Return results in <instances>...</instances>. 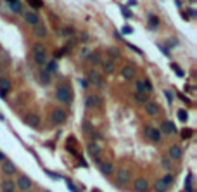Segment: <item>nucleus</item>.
I'll return each mask as SVG.
<instances>
[{
    "label": "nucleus",
    "mask_w": 197,
    "mask_h": 192,
    "mask_svg": "<svg viewBox=\"0 0 197 192\" xmlns=\"http://www.w3.org/2000/svg\"><path fill=\"white\" fill-rule=\"evenodd\" d=\"M33 59L38 66H43L47 62V54H45V45L43 43H35L33 45Z\"/></svg>",
    "instance_id": "f257e3e1"
},
{
    "label": "nucleus",
    "mask_w": 197,
    "mask_h": 192,
    "mask_svg": "<svg viewBox=\"0 0 197 192\" xmlns=\"http://www.w3.org/2000/svg\"><path fill=\"white\" fill-rule=\"evenodd\" d=\"M55 97L62 102V104H71V100H73V95H71V90L67 88V87H59L57 88V92H55Z\"/></svg>",
    "instance_id": "f03ea898"
},
{
    "label": "nucleus",
    "mask_w": 197,
    "mask_h": 192,
    "mask_svg": "<svg viewBox=\"0 0 197 192\" xmlns=\"http://www.w3.org/2000/svg\"><path fill=\"white\" fill-rule=\"evenodd\" d=\"M130 177H132V173H130L128 168H119V170L116 172V182H118L119 185L128 184V182H130Z\"/></svg>",
    "instance_id": "7ed1b4c3"
},
{
    "label": "nucleus",
    "mask_w": 197,
    "mask_h": 192,
    "mask_svg": "<svg viewBox=\"0 0 197 192\" xmlns=\"http://www.w3.org/2000/svg\"><path fill=\"white\" fill-rule=\"evenodd\" d=\"M14 184H16V185H17V187H19L22 192H28L31 187H33V182H31V180H29V177H26V175H19V178H17Z\"/></svg>",
    "instance_id": "20e7f679"
},
{
    "label": "nucleus",
    "mask_w": 197,
    "mask_h": 192,
    "mask_svg": "<svg viewBox=\"0 0 197 192\" xmlns=\"http://www.w3.org/2000/svg\"><path fill=\"white\" fill-rule=\"evenodd\" d=\"M66 111H62L61 107H57V109H54L52 111V116H50V120H52V123L54 125H62L64 121H66Z\"/></svg>",
    "instance_id": "39448f33"
},
{
    "label": "nucleus",
    "mask_w": 197,
    "mask_h": 192,
    "mask_svg": "<svg viewBox=\"0 0 197 192\" xmlns=\"http://www.w3.org/2000/svg\"><path fill=\"white\" fill-rule=\"evenodd\" d=\"M87 78H88V81L92 83V85H95L97 88H100L102 85H104V80H102V76L97 73V71H88V74H87Z\"/></svg>",
    "instance_id": "423d86ee"
},
{
    "label": "nucleus",
    "mask_w": 197,
    "mask_h": 192,
    "mask_svg": "<svg viewBox=\"0 0 197 192\" xmlns=\"http://www.w3.org/2000/svg\"><path fill=\"white\" fill-rule=\"evenodd\" d=\"M145 137L151 139L152 142H159L161 140V132L157 128H152V126H147L145 128Z\"/></svg>",
    "instance_id": "0eeeda50"
},
{
    "label": "nucleus",
    "mask_w": 197,
    "mask_h": 192,
    "mask_svg": "<svg viewBox=\"0 0 197 192\" xmlns=\"http://www.w3.org/2000/svg\"><path fill=\"white\" fill-rule=\"evenodd\" d=\"M133 189H135V192H147L149 182H147L145 178H137V180L133 182Z\"/></svg>",
    "instance_id": "6e6552de"
},
{
    "label": "nucleus",
    "mask_w": 197,
    "mask_h": 192,
    "mask_svg": "<svg viewBox=\"0 0 197 192\" xmlns=\"http://www.w3.org/2000/svg\"><path fill=\"white\" fill-rule=\"evenodd\" d=\"M144 107H145V113H147V114H151V116H156V114L159 113V106H157V102L147 100V102L144 104Z\"/></svg>",
    "instance_id": "1a4fd4ad"
},
{
    "label": "nucleus",
    "mask_w": 197,
    "mask_h": 192,
    "mask_svg": "<svg viewBox=\"0 0 197 192\" xmlns=\"http://www.w3.org/2000/svg\"><path fill=\"white\" fill-rule=\"evenodd\" d=\"M99 168H100V172L104 173V175H112L114 173V166H112V163H109V161H104V163H99Z\"/></svg>",
    "instance_id": "9d476101"
},
{
    "label": "nucleus",
    "mask_w": 197,
    "mask_h": 192,
    "mask_svg": "<svg viewBox=\"0 0 197 192\" xmlns=\"http://www.w3.org/2000/svg\"><path fill=\"white\" fill-rule=\"evenodd\" d=\"M121 74H123V78H125V80H132V78L135 76V68H133V66H130V64H126V66H123Z\"/></svg>",
    "instance_id": "9b49d317"
},
{
    "label": "nucleus",
    "mask_w": 197,
    "mask_h": 192,
    "mask_svg": "<svg viewBox=\"0 0 197 192\" xmlns=\"http://www.w3.org/2000/svg\"><path fill=\"white\" fill-rule=\"evenodd\" d=\"M99 104H100V99H99L97 95H88V97L85 99V106H87V107H90V109L97 107Z\"/></svg>",
    "instance_id": "f8f14e48"
},
{
    "label": "nucleus",
    "mask_w": 197,
    "mask_h": 192,
    "mask_svg": "<svg viewBox=\"0 0 197 192\" xmlns=\"http://www.w3.org/2000/svg\"><path fill=\"white\" fill-rule=\"evenodd\" d=\"M159 132H164V133H175V132H177V126H175L171 121H163Z\"/></svg>",
    "instance_id": "ddd939ff"
},
{
    "label": "nucleus",
    "mask_w": 197,
    "mask_h": 192,
    "mask_svg": "<svg viewBox=\"0 0 197 192\" xmlns=\"http://www.w3.org/2000/svg\"><path fill=\"white\" fill-rule=\"evenodd\" d=\"M2 170H3V173H5V175H14V173H16V166H14V163H12V161H9V159H5V161H3Z\"/></svg>",
    "instance_id": "4468645a"
},
{
    "label": "nucleus",
    "mask_w": 197,
    "mask_h": 192,
    "mask_svg": "<svg viewBox=\"0 0 197 192\" xmlns=\"http://www.w3.org/2000/svg\"><path fill=\"white\" fill-rule=\"evenodd\" d=\"M24 121H26L28 126H33V128H36V126L40 125V118H38L36 114H28V116L24 118Z\"/></svg>",
    "instance_id": "2eb2a0df"
},
{
    "label": "nucleus",
    "mask_w": 197,
    "mask_h": 192,
    "mask_svg": "<svg viewBox=\"0 0 197 192\" xmlns=\"http://www.w3.org/2000/svg\"><path fill=\"white\" fill-rule=\"evenodd\" d=\"M87 151L93 156V158H99V154H100V151H102V147L100 146H97L95 142H90L88 146H87Z\"/></svg>",
    "instance_id": "dca6fc26"
},
{
    "label": "nucleus",
    "mask_w": 197,
    "mask_h": 192,
    "mask_svg": "<svg viewBox=\"0 0 197 192\" xmlns=\"http://www.w3.org/2000/svg\"><path fill=\"white\" fill-rule=\"evenodd\" d=\"M24 21H26L28 24H31V26H36L40 19H38V16H36L35 12H26V14H24Z\"/></svg>",
    "instance_id": "f3484780"
},
{
    "label": "nucleus",
    "mask_w": 197,
    "mask_h": 192,
    "mask_svg": "<svg viewBox=\"0 0 197 192\" xmlns=\"http://www.w3.org/2000/svg\"><path fill=\"white\" fill-rule=\"evenodd\" d=\"M35 35H36L38 38H45V36L48 35V29H47V26L36 24V26H35Z\"/></svg>",
    "instance_id": "a211bd4d"
},
{
    "label": "nucleus",
    "mask_w": 197,
    "mask_h": 192,
    "mask_svg": "<svg viewBox=\"0 0 197 192\" xmlns=\"http://www.w3.org/2000/svg\"><path fill=\"white\" fill-rule=\"evenodd\" d=\"M100 64H102V69H104L106 73H112V71H114V61H112V59H104Z\"/></svg>",
    "instance_id": "6ab92c4d"
},
{
    "label": "nucleus",
    "mask_w": 197,
    "mask_h": 192,
    "mask_svg": "<svg viewBox=\"0 0 197 192\" xmlns=\"http://www.w3.org/2000/svg\"><path fill=\"white\" fill-rule=\"evenodd\" d=\"M170 158L171 159H180L182 158V149L178 146H171L170 147Z\"/></svg>",
    "instance_id": "aec40b11"
},
{
    "label": "nucleus",
    "mask_w": 197,
    "mask_h": 192,
    "mask_svg": "<svg viewBox=\"0 0 197 192\" xmlns=\"http://www.w3.org/2000/svg\"><path fill=\"white\" fill-rule=\"evenodd\" d=\"M88 62H92V64H100L102 62V55L99 54V52H92L90 55H88Z\"/></svg>",
    "instance_id": "412c9836"
},
{
    "label": "nucleus",
    "mask_w": 197,
    "mask_h": 192,
    "mask_svg": "<svg viewBox=\"0 0 197 192\" xmlns=\"http://www.w3.org/2000/svg\"><path fill=\"white\" fill-rule=\"evenodd\" d=\"M107 55H109V59L114 61V59H118V57L121 55V52H119L118 47H109V49H107Z\"/></svg>",
    "instance_id": "4be33fe9"
},
{
    "label": "nucleus",
    "mask_w": 197,
    "mask_h": 192,
    "mask_svg": "<svg viewBox=\"0 0 197 192\" xmlns=\"http://www.w3.org/2000/svg\"><path fill=\"white\" fill-rule=\"evenodd\" d=\"M14 187H16V184L12 182V180H3L2 182V191H10V192H14Z\"/></svg>",
    "instance_id": "5701e85b"
},
{
    "label": "nucleus",
    "mask_w": 197,
    "mask_h": 192,
    "mask_svg": "<svg viewBox=\"0 0 197 192\" xmlns=\"http://www.w3.org/2000/svg\"><path fill=\"white\" fill-rule=\"evenodd\" d=\"M154 189H156V192H166L168 191V185H166L163 180H157V182L154 184Z\"/></svg>",
    "instance_id": "b1692460"
},
{
    "label": "nucleus",
    "mask_w": 197,
    "mask_h": 192,
    "mask_svg": "<svg viewBox=\"0 0 197 192\" xmlns=\"http://www.w3.org/2000/svg\"><path fill=\"white\" fill-rule=\"evenodd\" d=\"M185 192H194V187H192V173L187 175V182H185Z\"/></svg>",
    "instance_id": "393cba45"
},
{
    "label": "nucleus",
    "mask_w": 197,
    "mask_h": 192,
    "mask_svg": "<svg viewBox=\"0 0 197 192\" xmlns=\"http://www.w3.org/2000/svg\"><path fill=\"white\" fill-rule=\"evenodd\" d=\"M0 88L7 92V90L10 88V80H9V78H0Z\"/></svg>",
    "instance_id": "a878e982"
},
{
    "label": "nucleus",
    "mask_w": 197,
    "mask_h": 192,
    "mask_svg": "<svg viewBox=\"0 0 197 192\" xmlns=\"http://www.w3.org/2000/svg\"><path fill=\"white\" fill-rule=\"evenodd\" d=\"M59 33H61V36H71V35H74V29L67 26V28H62Z\"/></svg>",
    "instance_id": "bb28decb"
},
{
    "label": "nucleus",
    "mask_w": 197,
    "mask_h": 192,
    "mask_svg": "<svg viewBox=\"0 0 197 192\" xmlns=\"http://www.w3.org/2000/svg\"><path fill=\"white\" fill-rule=\"evenodd\" d=\"M135 100H137L138 104H145V102H147V94H138V92H137Z\"/></svg>",
    "instance_id": "cd10ccee"
},
{
    "label": "nucleus",
    "mask_w": 197,
    "mask_h": 192,
    "mask_svg": "<svg viewBox=\"0 0 197 192\" xmlns=\"http://www.w3.org/2000/svg\"><path fill=\"white\" fill-rule=\"evenodd\" d=\"M177 116H178L180 121H187V120H189V113H187L185 109H180V111L177 113Z\"/></svg>",
    "instance_id": "c85d7f7f"
},
{
    "label": "nucleus",
    "mask_w": 197,
    "mask_h": 192,
    "mask_svg": "<svg viewBox=\"0 0 197 192\" xmlns=\"http://www.w3.org/2000/svg\"><path fill=\"white\" fill-rule=\"evenodd\" d=\"M29 2V5L33 7V9H42L43 7V2L42 0H28Z\"/></svg>",
    "instance_id": "c756f323"
},
{
    "label": "nucleus",
    "mask_w": 197,
    "mask_h": 192,
    "mask_svg": "<svg viewBox=\"0 0 197 192\" xmlns=\"http://www.w3.org/2000/svg\"><path fill=\"white\" fill-rule=\"evenodd\" d=\"M10 10L12 12H21V2L17 0V2H12L10 3Z\"/></svg>",
    "instance_id": "7c9ffc66"
},
{
    "label": "nucleus",
    "mask_w": 197,
    "mask_h": 192,
    "mask_svg": "<svg viewBox=\"0 0 197 192\" xmlns=\"http://www.w3.org/2000/svg\"><path fill=\"white\" fill-rule=\"evenodd\" d=\"M161 180H163V182H164V184H166V185L170 187V184L173 182V175H171V173H168V175H164V177H163Z\"/></svg>",
    "instance_id": "2f4dec72"
},
{
    "label": "nucleus",
    "mask_w": 197,
    "mask_h": 192,
    "mask_svg": "<svg viewBox=\"0 0 197 192\" xmlns=\"http://www.w3.org/2000/svg\"><path fill=\"white\" fill-rule=\"evenodd\" d=\"M144 88H145V92H147V94H151V92H152V90H154V88H152V85H151V81H149V80H144Z\"/></svg>",
    "instance_id": "473e14b6"
},
{
    "label": "nucleus",
    "mask_w": 197,
    "mask_h": 192,
    "mask_svg": "<svg viewBox=\"0 0 197 192\" xmlns=\"http://www.w3.org/2000/svg\"><path fill=\"white\" fill-rule=\"evenodd\" d=\"M149 21H151V23H149V26H151V28H156V26H159V19H157V17H154V16H152Z\"/></svg>",
    "instance_id": "72a5a7b5"
},
{
    "label": "nucleus",
    "mask_w": 197,
    "mask_h": 192,
    "mask_svg": "<svg viewBox=\"0 0 197 192\" xmlns=\"http://www.w3.org/2000/svg\"><path fill=\"white\" fill-rule=\"evenodd\" d=\"M171 69H173V71H175V73L178 74V76H185V74H183V71H182V69H180V68H178L177 64H173V62H171Z\"/></svg>",
    "instance_id": "f704fd0d"
},
{
    "label": "nucleus",
    "mask_w": 197,
    "mask_h": 192,
    "mask_svg": "<svg viewBox=\"0 0 197 192\" xmlns=\"http://www.w3.org/2000/svg\"><path fill=\"white\" fill-rule=\"evenodd\" d=\"M144 90H145V88H144V80H138V81H137V92H138V94H144Z\"/></svg>",
    "instance_id": "c9c22d12"
},
{
    "label": "nucleus",
    "mask_w": 197,
    "mask_h": 192,
    "mask_svg": "<svg viewBox=\"0 0 197 192\" xmlns=\"http://www.w3.org/2000/svg\"><path fill=\"white\" fill-rule=\"evenodd\" d=\"M182 137H183V139H190V137H192V130H190V128L182 130Z\"/></svg>",
    "instance_id": "e433bc0d"
},
{
    "label": "nucleus",
    "mask_w": 197,
    "mask_h": 192,
    "mask_svg": "<svg viewBox=\"0 0 197 192\" xmlns=\"http://www.w3.org/2000/svg\"><path fill=\"white\" fill-rule=\"evenodd\" d=\"M164 97H166L168 104H171V102H173V94H171L170 90H164Z\"/></svg>",
    "instance_id": "4c0bfd02"
},
{
    "label": "nucleus",
    "mask_w": 197,
    "mask_h": 192,
    "mask_svg": "<svg viewBox=\"0 0 197 192\" xmlns=\"http://www.w3.org/2000/svg\"><path fill=\"white\" fill-rule=\"evenodd\" d=\"M57 69V64H55V61H52V62H48V71H55ZM47 71V73H48Z\"/></svg>",
    "instance_id": "58836bf2"
},
{
    "label": "nucleus",
    "mask_w": 197,
    "mask_h": 192,
    "mask_svg": "<svg viewBox=\"0 0 197 192\" xmlns=\"http://www.w3.org/2000/svg\"><path fill=\"white\" fill-rule=\"evenodd\" d=\"M80 40H81V42H88V40H90V36H88V33H81V36H80Z\"/></svg>",
    "instance_id": "ea45409f"
},
{
    "label": "nucleus",
    "mask_w": 197,
    "mask_h": 192,
    "mask_svg": "<svg viewBox=\"0 0 197 192\" xmlns=\"http://www.w3.org/2000/svg\"><path fill=\"white\" fill-rule=\"evenodd\" d=\"M67 187H69V191H71V192H80L76 187H74V185H73V184H71V182H67Z\"/></svg>",
    "instance_id": "a19ab883"
},
{
    "label": "nucleus",
    "mask_w": 197,
    "mask_h": 192,
    "mask_svg": "<svg viewBox=\"0 0 197 192\" xmlns=\"http://www.w3.org/2000/svg\"><path fill=\"white\" fill-rule=\"evenodd\" d=\"M123 33H126V35H130V33H133V29H132L130 26H125V28H123Z\"/></svg>",
    "instance_id": "79ce46f5"
},
{
    "label": "nucleus",
    "mask_w": 197,
    "mask_h": 192,
    "mask_svg": "<svg viewBox=\"0 0 197 192\" xmlns=\"http://www.w3.org/2000/svg\"><path fill=\"white\" fill-rule=\"evenodd\" d=\"M90 54H92V50H87V49H83V50H81V55H83V57H88Z\"/></svg>",
    "instance_id": "37998d69"
},
{
    "label": "nucleus",
    "mask_w": 197,
    "mask_h": 192,
    "mask_svg": "<svg viewBox=\"0 0 197 192\" xmlns=\"http://www.w3.org/2000/svg\"><path fill=\"white\" fill-rule=\"evenodd\" d=\"M128 47H130V49H132V50H135V52H137V54H142V50H140V49H137V47H135V45H130V43H128Z\"/></svg>",
    "instance_id": "c03bdc74"
},
{
    "label": "nucleus",
    "mask_w": 197,
    "mask_h": 192,
    "mask_svg": "<svg viewBox=\"0 0 197 192\" xmlns=\"http://www.w3.org/2000/svg\"><path fill=\"white\" fill-rule=\"evenodd\" d=\"M161 163H163V166H164V168H170V161H168L166 158H164V159H163Z\"/></svg>",
    "instance_id": "a18cd8bd"
},
{
    "label": "nucleus",
    "mask_w": 197,
    "mask_h": 192,
    "mask_svg": "<svg viewBox=\"0 0 197 192\" xmlns=\"http://www.w3.org/2000/svg\"><path fill=\"white\" fill-rule=\"evenodd\" d=\"M121 10H123V14H125V16H126V17H130V16H132V14H130V12H128V10H126V9H125V7H121Z\"/></svg>",
    "instance_id": "49530a36"
},
{
    "label": "nucleus",
    "mask_w": 197,
    "mask_h": 192,
    "mask_svg": "<svg viewBox=\"0 0 197 192\" xmlns=\"http://www.w3.org/2000/svg\"><path fill=\"white\" fill-rule=\"evenodd\" d=\"M5 95H7V92H5V90H2V88H0V99H3V97H5Z\"/></svg>",
    "instance_id": "de8ad7c7"
},
{
    "label": "nucleus",
    "mask_w": 197,
    "mask_h": 192,
    "mask_svg": "<svg viewBox=\"0 0 197 192\" xmlns=\"http://www.w3.org/2000/svg\"><path fill=\"white\" fill-rule=\"evenodd\" d=\"M180 99H182V100H185V102H190V100H189V97H185V95H183V94H182V95H180Z\"/></svg>",
    "instance_id": "09e8293b"
},
{
    "label": "nucleus",
    "mask_w": 197,
    "mask_h": 192,
    "mask_svg": "<svg viewBox=\"0 0 197 192\" xmlns=\"http://www.w3.org/2000/svg\"><path fill=\"white\" fill-rule=\"evenodd\" d=\"M0 161H5V154L3 152H0Z\"/></svg>",
    "instance_id": "8fccbe9b"
},
{
    "label": "nucleus",
    "mask_w": 197,
    "mask_h": 192,
    "mask_svg": "<svg viewBox=\"0 0 197 192\" xmlns=\"http://www.w3.org/2000/svg\"><path fill=\"white\" fill-rule=\"evenodd\" d=\"M7 2H9V3H12V2H17V0H7Z\"/></svg>",
    "instance_id": "3c124183"
},
{
    "label": "nucleus",
    "mask_w": 197,
    "mask_h": 192,
    "mask_svg": "<svg viewBox=\"0 0 197 192\" xmlns=\"http://www.w3.org/2000/svg\"><path fill=\"white\" fill-rule=\"evenodd\" d=\"M2 192H10V191H2Z\"/></svg>",
    "instance_id": "603ef678"
},
{
    "label": "nucleus",
    "mask_w": 197,
    "mask_h": 192,
    "mask_svg": "<svg viewBox=\"0 0 197 192\" xmlns=\"http://www.w3.org/2000/svg\"><path fill=\"white\" fill-rule=\"evenodd\" d=\"M0 68H2V64H0Z\"/></svg>",
    "instance_id": "864d4df0"
}]
</instances>
